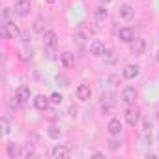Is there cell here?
I'll list each match as a JSON object with an SVG mask.
<instances>
[{
  "instance_id": "obj_22",
  "label": "cell",
  "mask_w": 159,
  "mask_h": 159,
  "mask_svg": "<svg viewBox=\"0 0 159 159\" xmlns=\"http://www.w3.org/2000/svg\"><path fill=\"white\" fill-rule=\"evenodd\" d=\"M21 157H25V159L34 157V150H32V146H30V144H26V146H25V150L21 152Z\"/></svg>"
},
{
  "instance_id": "obj_29",
  "label": "cell",
  "mask_w": 159,
  "mask_h": 159,
  "mask_svg": "<svg viewBox=\"0 0 159 159\" xmlns=\"http://www.w3.org/2000/svg\"><path fill=\"white\" fill-rule=\"evenodd\" d=\"M56 81H58V83H62V86H69V84H67L69 81H67L64 75H56Z\"/></svg>"
},
{
  "instance_id": "obj_8",
  "label": "cell",
  "mask_w": 159,
  "mask_h": 159,
  "mask_svg": "<svg viewBox=\"0 0 159 159\" xmlns=\"http://www.w3.org/2000/svg\"><path fill=\"white\" fill-rule=\"evenodd\" d=\"M135 99H137V90L133 86H125L122 90V101L127 103V105H131V103H135Z\"/></svg>"
},
{
  "instance_id": "obj_16",
  "label": "cell",
  "mask_w": 159,
  "mask_h": 159,
  "mask_svg": "<svg viewBox=\"0 0 159 159\" xmlns=\"http://www.w3.org/2000/svg\"><path fill=\"white\" fill-rule=\"evenodd\" d=\"M51 105V98H45V96H36L34 98V107L38 111H47Z\"/></svg>"
},
{
  "instance_id": "obj_20",
  "label": "cell",
  "mask_w": 159,
  "mask_h": 159,
  "mask_svg": "<svg viewBox=\"0 0 159 159\" xmlns=\"http://www.w3.org/2000/svg\"><path fill=\"white\" fill-rule=\"evenodd\" d=\"M0 124H2V131H4V135H8V133L11 131V124H10V120H8L6 116L0 120Z\"/></svg>"
},
{
  "instance_id": "obj_28",
  "label": "cell",
  "mask_w": 159,
  "mask_h": 159,
  "mask_svg": "<svg viewBox=\"0 0 159 159\" xmlns=\"http://www.w3.org/2000/svg\"><path fill=\"white\" fill-rule=\"evenodd\" d=\"M109 83H111L112 86H118V84H120V77H118V75H109Z\"/></svg>"
},
{
  "instance_id": "obj_11",
  "label": "cell",
  "mask_w": 159,
  "mask_h": 159,
  "mask_svg": "<svg viewBox=\"0 0 159 159\" xmlns=\"http://www.w3.org/2000/svg\"><path fill=\"white\" fill-rule=\"evenodd\" d=\"M118 13H120V17H122L124 21H131V19L135 17V8H133L131 4H122L120 10H118Z\"/></svg>"
},
{
  "instance_id": "obj_21",
  "label": "cell",
  "mask_w": 159,
  "mask_h": 159,
  "mask_svg": "<svg viewBox=\"0 0 159 159\" xmlns=\"http://www.w3.org/2000/svg\"><path fill=\"white\" fill-rule=\"evenodd\" d=\"M103 56H105V62H109V64L116 62V58H118L114 51H105V54H103Z\"/></svg>"
},
{
  "instance_id": "obj_12",
  "label": "cell",
  "mask_w": 159,
  "mask_h": 159,
  "mask_svg": "<svg viewBox=\"0 0 159 159\" xmlns=\"http://www.w3.org/2000/svg\"><path fill=\"white\" fill-rule=\"evenodd\" d=\"M92 98V90L88 84H79L77 86V99H81V101H88Z\"/></svg>"
},
{
  "instance_id": "obj_25",
  "label": "cell",
  "mask_w": 159,
  "mask_h": 159,
  "mask_svg": "<svg viewBox=\"0 0 159 159\" xmlns=\"http://www.w3.org/2000/svg\"><path fill=\"white\" fill-rule=\"evenodd\" d=\"M34 30H36V32H41V34L45 32V28H43V19H38V21L34 23Z\"/></svg>"
},
{
  "instance_id": "obj_19",
  "label": "cell",
  "mask_w": 159,
  "mask_h": 159,
  "mask_svg": "<svg viewBox=\"0 0 159 159\" xmlns=\"http://www.w3.org/2000/svg\"><path fill=\"white\" fill-rule=\"evenodd\" d=\"M120 146H122V140H120V139H111V140H109V150H111V152L120 150Z\"/></svg>"
},
{
  "instance_id": "obj_31",
  "label": "cell",
  "mask_w": 159,
  "mask_h": 159,
  "mask_svg": "<svg viewBox=\"0 0 159 159\" xmlns=\"http://www.w3.org/2000/svg\"><path fill=\"white\" fill-rule=\"evenodd\" d=\"M45 2H47V4H54V2H56V0H45Z\"/></svg>"
},
{
  "instance_id": "obj_23",
  "label": "cell",
  "mask_w": 159,
  "mask_h": 159,
  "mask_svg": "<svg viewBox=\"0 0 159 159\" xmlns=\"http://www.w3.org/2000/svg\"><path fill=\"white\" fill-rule=\"evenodd\" d=\"M47 133H49L51 139H58V137H60V129H58L56 125H51V127L47 129Z\"/></svg>"
},
{
  "instance_id": "obj_32",
  "label": "cell",
  "mask_w": 159,
  "mask_h": 159,
  "mask_svg": "<svg viewBox=\"0 0 159 159\" xmlns=\"http://www.w3.org/2000/svg\"><path fill=\"white\" fill-rule=\"evenodd\" d=\"M101 2H105V4H107V2H112V0H101Z\"/></svg>"
},
{
  "instance_id": "obj_10",
  "label": "cell",
  "mask_w": 159,
  "mask_h": 159,
  "mask_svg": "<svg viewBox=\"0 0 159 159\" xmlns=\"http://www.w3.org/2000/svg\"><path fill=\"white\" fill-rule=\"evenodd\" d=\"M107 131H109L111 137H120V133H122V122L118 118H112L107 124Z\"/></svg>"
},
{
  "instance_id": "obj_27",
  "label": "cell",
  "mask_w": 159,
  "mask_h": 159,
  "mask_svg": "<svg viewBox=\"0 0 159 159\" xmlns=\"http://www.w3.org/2000/svg\"><path fill=\"white\" fill-rule=\"evenodd\" d=\"M84 39H86V36H84L83 32H75V41H77L79 45H83V43H84Z\"/></svg>"
},
{
  "instance_id": "obj_13",
  "label": "cell",
  "mask_w": 159,
  "mask_h": 159,
  "mask_svg": "<svg viewBox=\"0 0 159 159\" xmlns=\"http://www.w3.org/2000/svg\"><path fill=\"white\" fill-rule=\"evenodd\" d=\"M105 45H103V41H99V39H94L92 43H90V54L92 56H103L105 54Z\"/></svg>"
},
{
  "instance_id": "obj_1",
  "label": "cell",
  "mask_w": 159,
  "mask_h": 159,
  "mask_svg": "<svg viewBox=\"0 0 159 159\" xmlns=\"http://www.w3.org/2000/svg\"><path fill=\"white\" fill-rule=\"evenodd\" d=\"M0 34H2V38L6 39H15L19 36V26L15 23H2V30H0Z\"/></svg>"
},
{
  "instance_id": "obj_6",
  "label": "cell",
  "mask_w": 159,
  "mask_h": 159,
  "mask_svg": "<svg viewBox=\"0 0 159 159\" xmlns=\"http://www.w3.org/2000/svg\"><path fill=\"white\" fill-rule=\"evenodd\" d=\"M43 43H45V47L54 49V47L58 45V36H56V32H52V30H45V32H43Z\"/></svg>"
},
{
  "instance_id": "obj_18",
  "label": "cell",
  "mask_w": 159,
  "mask_h": 159,
  "mask_svg": "<svg viewBox=\"0 0 159 159\" xmlns=\"http://www.w3.org/2000/svg\"><path fill=\"white\" fill-rule=\"evenodd\" d=\"M107 15H109V11H107L105 6H98V8L94 10V17H96V21H99V23H103V21L107 19Z\"/></svg>"
},
{
  "instance_id": "obj_33",
  "label": "cell",
  "mask_w": 159,
  "mask_h": 159,
  "mask_svg": "<svg viewBox=\"0 0 159 159\" xmlns=\"http://www.w3.org/2000/svg\"><path fill=\"white\" fill-rule=\"evenodd\" d=\"M157 62H159V51H157Z\"/></svg>"
},
{
  "instance_id": "obj_7",
  "label": "cell",
  "mask_w": 159,
  "mask_h": 159,
  "mask_svg": "<svg viewBox=\"0 0 159 159\" xmlns=\"http://www.w3.org/2000/svg\"><path fill=\"white\" fill-rule=\"evenodd\" d=\"M51 155H52V159H67L69 157V148L64 146V144H58L51 150Z\"/></svg>"
},
{
  "instance_id": "obj_4",
  "label": "cell",
  "mask_w": 159,
  "mask_h": 159,
  "mask_svg": "<svg viewBox=\"0 0 159 159\" xmlns=\"http://www.w3.org/2000/svg\"><path fill=\"white\" fill-rule=\"evenodd\" d=\"M125 122H127L131 127H135V125L140 122V111H139L137 107H129V109L125 111Z\"/></svg>"
},
{
  "instance_id": "obj_17",
  "label": "cell",
  "mask_w": 159,
  "mask_h": 159,
  "mask_svg": "<svg viewBox=\"0 0 159 159\" xmlns=\"http://www.w3.org/2000/svg\"><path fill=\"white\" fill-rule=\"evenodd\" d=\"M118 38H120L124 43H131V41L135 39V34H133L131 28H120V30H118Z\"/></svg>"
},
{
  "instance_id": "obj_30",
  "label": "cell",
  "mask_w": 159,
  "mask_h": 159,
  "mask_svg": "<svg viewBox=\"0 0 159 159\" xmlns=\"http://www.w3.org/2000/svg\"><path fill=\"white\" fill-rule=\"evenodd\" d=\"M144 129H146V131L152 129V122H150V120H144Z\"/></svg>"
},
{
  "instance_id": "obj_9",
  "label": "cell",
  "mask_w": 159,
  "mask_h": 159,
  "mask_svg": "<svg viewBox=\"0 0 159 159\" xmlns=\"http://www.w3.org/2000/svg\"><path fill=\"white\" fill-rule=\"evenodd\" d=\"M101 111L103 112H109L112 107H114V96L112 94H109V92H105V94H101Z\"/></svg>"
},
{
  "instance_id": "obj_26",
  "label": "cell",
  "mask_w": 159,
  "mask_h": 159,
  "mask_svg": "<svg viewBox=\"0 0 159 159\" xmlns=\"http://www.w3.org/2000/svg\"><path fill=\"white\" fill-rule=\"evenodd\" d=\"M62 99H64V98H62L58 92H54V94L51 96V103H54V105H60V103H62Z\"/></svg>"
},
{
  "instance_id": "obj_2",
  "label": "cell",
  "mask_w": 159,
  "mask_h": 159,
  "mask_svg": "<svg viewBox=\"0 0 159 159\" xmlns=\"http://www.w3.org/2000/svg\"><path fill=\"white\" fill-rule=\"evenodd\" d=\"M129 51H131V54H135V56H142V54L146 52V41H144L142 38H135V39L129 43Z\"/></svg>"
},
{
  "instance_id": "obj_15",
  "label": "cell",
  "mask_w": 159,
  "mask_h": 159,
  "mask_svg": "<svg viewBox=\"0 0 159 159\" xmlns=\"http://www.w3.org/2000/svg\"><path fill=\"white\" fill-rule=\"evenodd\" d=\"M60 60H62L64 67H67V69L75 67V54H73V52H69V51H64V52L60 54Z\"/></svg>"
},
{
  "instance_id": "obj_5",
  "label": "cell",
  "mask_w": 159,
  "mask_h": 159,
  "mask_svg": "<svg viewBox=\"0 0 159 159\" xmlns=\"http://www.w3.org/2000/svg\"><path fill=\"white\" fill-rule=\"evenodd\" d=\"M139 73H140V66H137V64H127L124 69H122V77L124 79H135V77H139Z\"/></svg>"
},
{
  "instance_id": "obj_34",
  "label": "cell",
  "mask_w": 159,
  "mask_h": 159,
  "mask_svg": "<svg viewBox=\"0 0 159 159\" xmlns=\"http://www.w3.org/2000/svg\"><path fill=\"white\" fill-rule=\"evenodd\" d=\"M157 118H159V112H157Z\"/></svg>"
},
{
  "instance_id": "obj_14",
  "label": "cell",
  "mask_w": 159,
  "mask_h": 159,
  "mask_svg": "<svg viewBox=\"0 0 159 159\" xmlns=\"http://www.w3.org/2000/svg\"><path fill=\"white\" fill-rule=\"evenodd\" d=\"M15 99H17V103H26L30 99V88L28 86H19L15 90Z\"/></svg>"
},
{
  "instance_id": "obj_3",
  "label": "cell",
  "mask_w": 159,
  "mask_h": 159,
  "mask_svg": "<svg viewBox=\"0 0 159 159\" xmlns=\"http://www.w3.org/2000/svg\"><path fill=\"white\" fill-rule=\"evenodd\" d=\"M30 2H32V0H17V2H15V13L19 17H26L30 13V10H32Z\"/></svg>"
},
{
  "instance_id": "obj_24",
  "label": "cell",
  "mask_w": 159,
  "mask_h": 159,
  "mask_svg": "<svg viewBox=\"0 0 159 159\" xmlns=\"http://www.w3.org/2000/svg\"><path fill=\"white\" fill-rule=\"evenodd\" d=\"M8 155L10 157H15V155H21V152H19V148L15 144H8Z\"/></svg>"
}]
</instances>
